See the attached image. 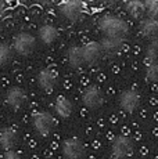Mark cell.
<instances>
[{
    "instance_id": "6da1fadb",
    "label": "cell",
    "mask_w": 158,
    "mask_h": 159,
    "mask_svg": "<svg viewBox=\"0 0 158 159\" xmlns=\"http://www.w3.org/2000/svg\"><path fill=\"white\" fill-rule=\"evenodd\" d=\"M36 48V38L31 32H20L14 38L13 50L20 56H31Z\"/></svg>"
},
{
    "instance_id": "7a4b0ae2",
    "label": "cell",
    "mask_w": 158,
    "mask_h": 159,
    "mask_svg": "<svg viewBox=\"0 0 158 159\" xmlns=\"http://www.w3.org/2000/svg\"><path fill=\"white\" fill-rule=\"evenodd\" d=\"M33 129L42 137H47L54 130V118L50 112L39 111L33 115Z\"/></svg>"
},
{
    "instance_id": "3957f363",
    "label": "cell",
    "mask_w": 158,
    "mask_h": 159,
    "mask_svg": "<svg viewBox=\"0 0 158 159\" xmlns=\"http://www.w3.org/2000/svg\"><path fill=\"white\" fill-rule=\"evenodd\" d=\"M61 152L65 159H82L85 157V145L77 137H69L61 143Z\"/></svg>"
},
{
    "instance_id": "277c9868",
    "label": "cell",
    "mask_w": 158,
    "mask_h": 159,
    "mask_svg": "<svg viewBox=\"0 0 158 159\" xmlns=\"http://www.w3.org/2000/svg\"><path fill=\"white\" fill-rule=\"evenodd\" d=\"M6 102L11 109H20L25 105L26 102V93L22 87L13 86L7 90L6 93Z\"/></svg>"
},
{
    "instance_id": "5b68a950",
    "label": "cell",
    "mask_w": 158,
    "mask_h": 159,
    "mask_svg": "<svg viewBox=\"0 0 158 159\" xmlns=\"http://www.w3.org/2000/svg\"><path fill=\"white\" fill-rule=\"evenodd\" d=\"M36 82H38L39 87H40L42 90L50 91V90H53L57 84V75L53 69L44 68L38 73V76H36Z\"/></svg>"
},
{
    "instance_id": "8992f818",
    "label": "cell",
    "mask_w": 158,
    "mask_h": 159,
    "mask_svg": "<svg viewBox=\"0 0 158 159\" xmlns=\"http://www.w3.org/2000/svg\"><path fill=\"white\" fill-rule=\"evenodd\" d=\"M83 105L89 109H96L103 104V94L97 87H89L82 96Z\"/></svg>"
},
{
    "instance_id": "52a82bcc",
    "label": "cell",
    "mask_w": 158,
    "mask_h": 159,
    "mask_svg": "<svg viewBox=\"0 0 158 159\" xmlns=\"http://www.w3.org/2000/svg\"><path fill=\"white\" fill-rule=\"evenodd\" d=\"M130 151H132L130 139H128L125 136H119L114 140V143H112V155L115 158H125L128 154H130Z\"/></svg>"
},
{
    "instance_id": "ba28073f",
    "label": "cell",
    "mask_w": 158,
    "mask_h": 159,
    "mask_svg": "<svg viewBox=\"0 0 158 159\" xmlns=\"http://www.w3.org/2000/svg\"><path fill=\"white\" fill-rule=\"evenodd\" d=\"M18 134L13 127H3L0 129V147L6 151L13 149V147L17 144Z\"/></svg>"
},
{
    "instance_id": "9c48e42d",
    "label": "cell",
    "mask_w": 158,
    "mask_h": 159,
    "mask_svg": "<svg viewBox=\"0 0 158 159\" xmlns=\"http://www.w3.org/2000/svg\"><path fill=\"white\" fill-rule=\"evenodd\" d=\"M54 109H56L57 116H60L61 119H68L72 115V112H74V105H72V102L67 97L61 96L56 100Z\"/></svg>"
},
{
    "instance_id": "30bf717a",
    "label": "cell",
    "mask_w": 158,
    "mask_h": 159,
    "mask_svg": "<svg viewBox=\"0 0 158 159\" xmlns=\"http://www.w3.org/2000/svg\"><path fill=\"white\" fill-rule=\"evenodd\" d=\"M38 35H39V39H40L44 44H51L57 40V29H56V26L50 25V24H46V25L40 26Z\"/></svg>"
},
{
    "instance_id": "8fae6325",
    "label": "cell",
    "mask_w": 158,
    "mask_h": 159,
    "mask_svg": "<svg viewBox=\"0 0 158 159\" xmlns=\"http://www.w3.org/2000/svg\"><path fill=\"white\" fill-rule=\"evenodd\" d=\"M121 105L126 111H133L137 107V96L133 93H125L121 97Z\"/></svg>"
},
{
    "instance_id": "7c38bea8",
    "label": "cell",
    "mask_w": 158,
    "mask_h": 159,
    "mask_svg": "<svg viewBox=\"0 0 158 159\" xmlns=\"http://www.w3.org/2000/svg\"><path fill=\"white\" fill-rule=\"evenodd\" d=\"M11 54H13V47L6 42L0 43V65H4L11 60Z\"/></svg>"
},
{
    "instance_id": "4fadbf2b",
    "label": "cell",
    "mask_w": 158,
    "mask_h": 159,
    "mask_svg": "<svg viewBox=\"0 0 158 159\" xmlns=\"http://www.w3.org/2000/svg\"><path fill=\"white\" fill-rule=\"evenodd\" d=\"M3 159H20V155H18V152L13 151V149H8V151L4 152Z\"/></svg>"
},
{
    "instance_id": "5bb4252c",
    "label": "cell",
    "mask_w": 158,
    "mask_h": 159,
    "mask_svg": "<svg viewBox=\"0 0 158 159\" xmlns=\"http://www.w3.org/2000/svg\"><path fill=\"white\" fill-rule=\"evenodd\" d=\"M2 8H3V7H2V4H0V13H2Z\"/></svg>"
}]
</instances>
